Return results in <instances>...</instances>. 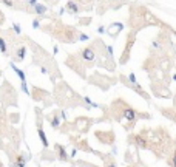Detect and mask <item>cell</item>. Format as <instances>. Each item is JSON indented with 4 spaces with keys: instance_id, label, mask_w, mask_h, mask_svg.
<instances>
[{
    "instance_id": "9",
    "label": "cell",
    "mask_w": 176,
    "mask_h": 167,
    "mask_svg": "<svg viewBox=\"0 0 176 167\" xmlns=\"http://www.w3.org/2000/svg\"><path fill=\"white\" fill-rule=\"evenodd\" d=\"M51 125H53L54 128H57V127L60 125V121H59V118H53V119H51Z\"/></svg>"
},
{
    "instance_id": "2",
    "label": "cell",
    "mask_w": 176,
    "mask_h": 167,
    "mask_svg": "<svg viewBox=\"0 0 176 167\" xmlns=\"http://www.w3.org/2000/svg\"><path fill=\"white\" fill-rule=\"evenodd\" d=\"M56 148H57V152H59V156H60V160L67 161V160H68V156H67V152H65V148H63V147H60L59 144L56 145Z\"/></svg>"
},
{
    "instance_id": "10",
    "label": "cell",
    "mask_w": 176,
    "mask_h": 167,
    "mask_svg": "<svg viewBox=\"0 0 176 167\" xmlns=\"http://www.w3.org/2000/svg\"><path fill=\"white\" fill-rule=\"evenodd\" d=\"M172 158H173V160H172V163H170V164H172V167H176V153H173V156H172Z\"/></svg>"
},
{
    "instance_id": "3",
    "label": "cell",
    "mask_w": 176,
    "mask_h": 167,
    "mask_svg": "<svg viewBox=\"0 0 176 167\" xmlns=\"http://www.w3.org/2000/svg\"><path fill=\"white\" fill-rule=\"evenodd\" d=\"M39 138H40V141H42L43 147H48V141H46V136H45V133H43L42 128H39Z\"/></svg>"
},
{
    "instance_id": "11",
    "label": "cell",
    "mask_w": 176,
    "mask_h": 167,
    "mask_svg": "<svg viewBox=\"0 0 176 167\" xmlns=\"http://www.w3.org/2000/svg\"><path fill=\"white\" fill-rule=\"evenodd\" d=\"M128 78H130V81H131L133 84H136V78H134V74H130Z\"/></svg>"
},
{
    "instance_id": "1",
    "label": "cell",
    "mask_w": 176,
    "mask_h": 167,
    "mask_svg": "<svg viewBox=\"0 0 176 167\" xmlns=\"http://www.w3.org/2000/svg\"><path fill=\"white\" fill-rule=\"evenodd\" d=\"M82 57L83 59H85V60H93V59H94V53H93V50H90V48H85V50H83L82 51Z\"/></svg>"
},
{
    "instance_id": "12",
    "label": "cell",
    "mask_w": 176,
    "mask_h": 167,
    "mask_svg": "<svg viewBox=\"0 0 176 167\" xmlns=\"http://www.w3.org/2000/svg\"><path fill=\"white\" fill-rule=\"evenodd\" d=\"M3 3L8 5V6H13V2H9V0H3Z\"/></svg>"
},
{
    "instance_id": "8",
    "label": "cell",
    "mask_w": 176,
    "mask_h": 167,
    "mask_svg": "<svg viewBox=\"0 0 176 167\" xmlns=\"http://www.w3.org/2000/svg\"><path fill=\"white\" fill-rule=\"evenodd\" d=\"M136 142L141 145V147H147V141L144 138H141V136H136Z\"/></svg>"
},
{
    "instance_id": "5",
    "label": "cell",
    "mask_w": 176,
    "mask_h": 167,
    "mask_svg": "<svg viewBox=\"0 0 176 167\" xmlns=\"http://www.w3.org/2000/svg\"><path fill=\"white\" fill-rule=\"evenodd\" d=\"M124 116H125V118H128L130 121H133V119H134V111H133L131 108H128V110L125 111V113H124Z\"/></svg>"
},
{
    "instance_id": "4",
    "label": "cell",
    "mask_w": 176,
    "mask_h": 167,
    "mask_svg": "<svg viewBox=\"0 0 176 167\" xmlns=\"http://www.w3.org/2000/svg\"><path fill=\"white\" fill-rule=\"evenodd\" d=\"M25 53H26L25 46H22V48H19V51H17V60H22V59H23V56H25Z\"/></svg>"
},
{
    "instance_id": "14",
    "label": "cell",
    "mask_w": 176,
    "mask_h": 167,
    "mask_svg": "<svg viewBox=\"0 0 176 167\" xmlns=\"http://www.w3.org/2000/svg\"><path fill=\"white\" fill-rule=\"evenodd\" d=\"M30 3H31V5H36V3H37V0H30Z\"/></svg>"
},
{
    "instance_id": "15",
    "label": "cell",
    "mask_w": 176,
    "mask_h": 167,
    "mask_svg": "<svg viewBox=\"0 0 176 167\" xmlns=\"http://www.w3.org/2000/svg\"><path fill=\"white\" fill-rule=\"evenodd\" d=\"M108 167H116V166H114V163H111V164H110Z\"/></svg>"
},
{
    "instance_id": "7",
    "label": "cell",
    "mask_w": 176,
    "mask_h": 167,
    "mask_svg": "<svg viewBox=\"0 0 176 167\" xmlns=\"http://www.w3.org/2000/svg\"><path fill=\"white\" fill-rule=\"evenodd\" d=\"M46 11V6H43V5H36V13L37 14H43Z\"/></svg>"
},
{
    "instance_id": "13",
    "label": "cell",
    "mask_w": 176,
    "mask_h": 167,
    "mask_svg": "<svg viewBox=\"0 0 176 167\" xmlns=\"http://www.w3.org/2000/svg\"><path fill=\"white\" fill-rule=\"evenodd\" d=\"M14 30H16V33H20V28H19V25H14Z\"/></svg>"
},
{
    "instance_id": "6",
    "label": "cell",
    "mask_w": 176,
    "mask_h": 167,
    "mask_svg": "<svg viewBox=\"0 0 176 167\" xmlns=\"http://www.w3.org/2000/svg\"><path fill=\"white\" fill-rule=\"evenodd\" d=\"M68 8L71 9V11H73V13H77V11H79V8H77V5H76V3H74V2H73V0H70V2H68Z\"/></svg>"
}]
</instances>
